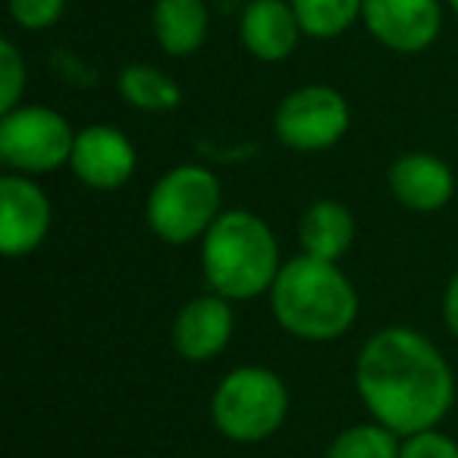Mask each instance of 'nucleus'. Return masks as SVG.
Segmentation results:
<instances>
[{"instance_id":"f257e3e1","label":"nucleus","mask_w":458,"mask_h":458,"mask_svg":"<svg viewBox=\"0 0 458 458\" xmlns=\"http://www.w3.org/2000/svg\"><path fill=\"white\" fill-rule=\"evenodd\" d=\"M355 386L377 424L399 437L433 430L455 402V380L445 358L408 327H386L364 343Z\"/></svg>"},{"instance_id":"f03ea898","label":"nucleus","mask_w":458,"mask_h":458,"mask_svg":"<svg viewBox=\"0 0 458 458\" xmlns=\"http://www.w3.org/2000/svg\"><path fill=\"white\" fill-rule=\"evenodd\" d=\"M276 324L305 343H330L352 330L358 318V293L336 261L299 255L280 267L270 286Z\"/></svg>"},{"instance_id":"7ed1b4c3","label":"nucleus","mask_w":458,"mask_h":458,"mask_svg":"<svg viewBox=\"0 0 458 458\" xmlns=\"http://www.w3.org/2000/svg\"><path fill=\"white\" fill-rule=\"evenodd\" d=\"M280 245L270 226L251 210H226L201 242V270L208 286L229 301L270 293L280 276Z\"/></svg>"},{"instance_id":"20e7f679","label":"nucleus","mask_w":458,"mask_h":458,"mask_svg":"<svg viewBox=\"0 0 458 458\" xmlns=\"http://www.w3.org/2000/svg\"><path fill=\"white\" fill-rule=\"evenodd\" d=\"M286 411V383L267 368H236L210 399L214 427L233 443H264L283 427Z\"/></svg>"},{"instance_id":"39448f33","label":"nucleus","mask_w":458,"mask_h":458,"mask_svg":"<svg viewBox=\"0 0 458 458\" xmlns=\"http://www.w3.org/2000/svg\"><path fill=\"white\" fill-rule=\"evenodd\" d=\"M220 179L195 164L173 166L148 195V226L170 245H189L220 216Z\"/></svg>"},{"instance_id":"423d86ee","label":"nucleus","mask_w":458,"mask_h":458,"mask_svg":"<svg viewBox=\"0 0 458 458\" xmlns=\"http://www.w3.org/2000/svg\"><path fill=\"white\" fill-rule=\"evenodd\" d=\"M76 135L64 114L45 104H20L0 116V157L16 173H51L70 164Z\"/></svg>"},{"instance_id":"0eeeda50","label":"nucleus","mask_w":458,"mask_h":458,"mask_svg":"<svg viewBox=\"0 0 458 458\" xmlns=\"http://www.w3.org/2000/svg\"><path fill=\"white\" fill-rule=\"evenodd\" d=\"M349 101L330 85H301L276 107L274 129L280 141L295 151H324L349 132Z\"/></svg>"},{"instance_id":"6e6552de","label":"nucleus","mask_w":458,"mask_h":458,"mask_svg":"<svg viewBox=\"0 0 458 458\" xmlns=\"http://www.w3.org/2000/svg\"><path fill=\"white\" fill-rule=\"evenodd\" d=\"M361 22L383 47L395 54H420L439 38V0H364Z\"/></svg>"},{"instance_id":"1a4fd4ad","label":"nucleus","mask_w":458,"mask_h":458,"mask_svg":"<svg viewBox=\"0 0 458 458\" xmlns=\"http://www.w3.org/2000/svg\"><path fill=\"white\" fill-rule=\"evenodd\" d=\"M51 229V198L26 173L0 176V249L20 258L45 242Z\"/></svg>"},{"instance_id":"9d476101","label":"nucleus","mask_w":458,"mask_h":458,"mask_svg":"<svg viewBox=\"0 0 458 458\" xmlns=\"http://www.w3.org/2000/svg\"><path fill=\"white\" fill-rule=\"evenodd\" d=\"M70 166L76 173V179H82L89 189L114 191L132 179L135 148L123 129L95 123V126H85L76 135Z\"/></svg>"},{"instance_id":"9b49d317","label":"nucleus","mask_w":458,"mask_h":458,"mask_svg":"<svg viewBox=\"0 0 458 458\" xmlns=\"http://www.w3.org/2000/svg\"><path fill=\"white\" fill-rule=\"evenodd\" d=\"M233 339V308L223 295H198L173 320V349L185 361H210Z\"/></svg>"},{"instance_id":"f8f14e48","label":"nucleus","mask_w":458,"mask_h":458,"mask_svg":"<svg viewBox=\"0 0 458 458\" xmlns=\"http://www.w3.org/2000/svg\"><path fill=\"white\" fill-rule=\"evenodd\" d=\"M301 35L305 32L289 0H249L239 16L242 47L264 64H280L293 57Z\"/></svg>"},{"instance_id":"ddd939ff","label":"nucleus","mask_w":458,"mask_h":458,"mask_svg":"<svg viewBox=\"0 0 458 458\" xmlns=\"http://www.w3.org/2000/svg\"><path fill=\"white\" fill-rule=\"evenodd\" d=\"M389 189L393 195L405 204L408 210L418 214H430L449 204L452 191H455V176L439 160L437 154H402L393 166H389Z\"/></svg>"},{"instance_id":"4468645a","label":"nucleus","mask_w":458,"mask_h":458,"mask_svg":"<svg viewBox=\"0 0 458 458\" xmlns=\"http://www.w3.org/2000/svg\"><path fill=\"white\" fill-rule=\"evenodd\" d=\"M151 29L164 54L191 57L208 41V4L204 0H157L151 10Z\"/></svg>"},{"instance_id":"2eb2a0df","label":"nucleus","mask_w":458,"mask_h":458,"mask_svg":"<svg viewBox=\"0 0 458 458\" xmlns=\"http://www.w3.org/2000/svg\"><path fill=\"white\" fill-rule=\"evenodd\" d=\"M352 239H355V220L352 210L339 201H314L299 223L301 255L320 261H339L352 249Z\"/></svg>"},{"instance_id":"dca6fc26","label":"nucleus","mask_w":458,"mask_h":458,"mask_svg":"<svg viewBox=\"0 0 458 458\" xmlns=\"http://www.w3.org/2000/svg\"><path fill=\"white\" fill-rule=\"evenodd\" d=\"M116 91L135 110L148 114H166L182 101V89L173 76L151 64H129L116 76Z\"/></svg>"},{"instance_id":"f3484780","label":"nucleus","mask_w":458,"mask_h":458,"mask_svg":"<svg viewBox=\"0 0 458 458\" xmlns=\"http://www.w3.org/2000/svg\"><path fill=\"white\" fill-rule=\"evenodd\" d=\"M308 38H339L361 20L364 0H289Z\"/></svg>"},{"instance_id":"a211bd4d","label":"nucleus","mask_w":458,"mask_h":458,"mask_svg":"<svg viewBox=\"0 0 458 458\" xmlns=\"http://www.w3.org/2000/svg\"><path fill=\"white\" fill-rule=\"evenodd\" d=\"M399 433L383 424H358L343 430L327 449V458H399Z\"/></svg>"},{"instance_id":"6ab92c4d","label":"nucleus","mask_w":458,"mask_h":458,"mask_svg":"<svg viewBox=\"0 0 458 458\" xmlns=\"http://www.w3.org/2000/svg\"><path fill=\"white\" fill-rule=\"evenodd\" d=\"M22 91H26V60L13 41L4 38L0 41V110L10 114L13 107H20Z\"/></svg>"},{"instance_id":"aec40b11","label":"nucleus","mask_w":458,"mask_h":458,"mask_svg":"<svg viewBox=\"0 0 458 458\" xmlns=\"http://www.w3.org/2000/svg\"><path fill=\"white\" fill-rule=\"evenodd\" d=\"M10 20L22 32H47L66 13V0H7Z\"/></svg>"},{"instance_id":"412c9836","label":"nucleus","mask_w":458,"mask_h":458,"mask_svg":"<svg viewBox=\"0 0 458 458\" xmlns=\"http://www.w3.org/2000/svg\"><path fill=\"white\" fill-rule=\"evenodd\" d=\"M399 458H458V443L433 427V430L405 437Z\"/></svg>"},{"instance_id":"4be33fe9","label":"nucleus","mask_w":458,"mask_h":458,"mask_svg":"<svg viewBox=\"0 0 458 458\" xmlns=\"http://www.w3.org/2000/svg\"><path fill=\"white\" fill-rule=\"evenodd\" d=\"M443 318H445V327L452 330V336L458 339V274L449 280L445 286V295H443Z\"/></svg>"},{"instance_id":"5701e85b","label":"nucleus","mask_w":458,"mask_h":458,"mask_svg":"<svg viewBox=\"0 0 458 458\" xmlns=\"http://www.w3.org/2000/svg\"><path fill=\"white\" fill-rule=\"evenodd\" d=\"M445 4H449V7H452V13L458 16V0H445Z\"/></svg>"}]
</instances>
